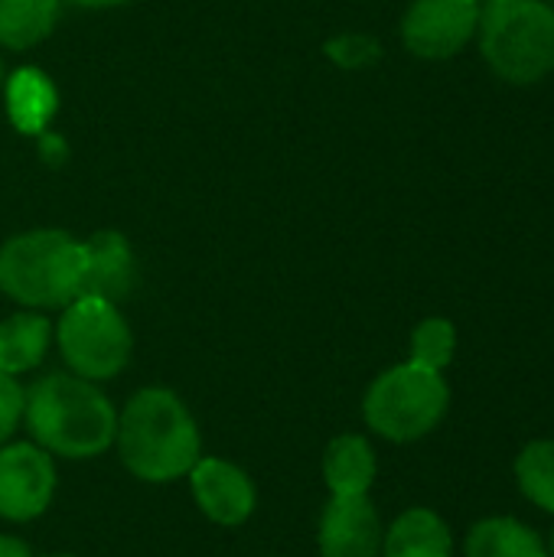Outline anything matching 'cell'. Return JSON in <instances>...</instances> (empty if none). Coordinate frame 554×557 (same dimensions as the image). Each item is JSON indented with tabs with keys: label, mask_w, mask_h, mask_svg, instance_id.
Returning <instances> with one entry per match:
<instances>
[{
	"label": "cell",
	"mask_w": 554,
	"mask_h": 557,
	"mask_svg": "<svg viewBox=\"0 0 554 557\" xmlns=\"http://www.w3.org/2000/svg\"><path fill=\"white\" fill-rule=\"evenodd\" d=\"M114 444L121 463L144 483L183 480L202 457L199 428L170 388H140L118 414Z\"/></svg>",
	"instance_id": "1"
},
{
	"label": "cell",
	"mask_w": 554,
	"mask_h": 557,
	"mask_svg": "<svg viewBox=\"0 0 554 557\" xmlns=\"http://www.w3.org/2000/svg\"><path fill=\"white\" fill-rule=\"evenodd\" d=\"M23 421L33 441L56 457H101L118 434V411L88 379L52 372L29 385Z\"/></svg>",
	"instance_id": "2"
},
{
	"label": "cell",
	"mask_w": 554,
	"mask_h": 557,
	"mask_svg": "<svg viewBox=\"0 0 554 557\" xmlns=\"http://www.w3.org/2000/svg\"><path fill=\"white\" fill-rule=\"evenodd\" d=\"M82 242L59 228H33L0 245V290L26 310H56L82 297Z\"/></svg>",
	"instance_id": "3"
},
{
	"label": "cell",
	"mask_w": 554,
	"mask_h": 557,
	"mask_svg": "<svg viewBox=\"0 0 554 557\" xmlns=\"http://www.w3.org/2000/svg\"><path fill=\"white\" fill-rule=\"evenodd\" d=\"M480 52L509 85H535L554 72V7L545 0H487Z\"/></svg>",
	"instance_id": "4"
},
{
	"label": "cell",
	"mask_w": 554,
	"mask_h": 557,
	"mask_svg": "<svg viewBox=\"0 0 554 557\" xmlns=\"http://www.w3.org/2000/svg\"><path fill=\"white\" fill-rule=\"evenodd\" d=\"M447 405H451V388L441 379V372L405 362L382 372L369 385L362 414L379 437L392 444H411L428 437L444 421Z\"/></svg>",
	"instance_id": "5"
},
{
	"label": "cell",
	"mask_w": 554,
	"mask_h": 557,
	"mask_svg": "<svg viewBox=\"0 0 554 557\" xmlns=\"http://www.w3.org/2000/svg\"><path fill=\"white\" fill-rule=\"evenodd\" d=\"M56 343L72 375L88 382L121 375L134 349L124 313L118 310V304L101 297H75L69 307H62Z\"/></svg>",
	"instance_id": "6"
},
{
	"label": "cell",
	"mask_w": 554,
	"mask_h": 557,
	"mask_svg": "<svg viewBox=\"0 0 554 557\" xmlns=\"http://www.w3.org/2000/svg\"><path fill=\"white\" fill-rule=\"evenodd\" d=\"M56 496V463L39 444L0 447V519L33 522Z\"/></svg>",
	"instance_id": "7"
},
{
	"label": "cell",
	"mask_w": 554,
	"mask_h": 557,
	"mask_svg": "<svg viewBox=\"0 0 554 557\" xmlns=\"http://www.w3.org/2000/svg\"><path fill=\"white\" fill-rule=\"evenodd\" d=\"M480 23V0H415L402 20V39L418 59L457 55Z\"/></svg>",
	"instance_id": "8"
},
{
	"label": "cell",
	"mask_w": 554,
	"mask_h": 557,
	"mask_svg": "<svg viewBox=\"0 0 554 557\" xmlns=\"http://www.w3.org/2000/svg\"><path fill=\"white\" fill-rule=\"evenodd\" d=\"M382 522L369 496H333L320 516L317 545L323 557H379Z\"/></svg>",
	"instance_id": "9"
},
{
	"label": "cell",
	"mask_w": 554,
	"mask_h": 557,
	"mask_svg": "<svg viewBox=\"0 0 554 557\" xmlns=\"http://www.w3.org/2000/svg\"><path fill=\"white\" fill-rule=\"evenodd\" d=\"M193 499L216 525H242L255 512V483L222 457H199L189 470Z\"/></svg>",
	"instance_id": "10"
},
{
	"label": "cell",
	"mask_w": 554,
	"mask_h": 557,
	"mask_svg": "<svg viewBox=\"0 0 554 557\" xmlns=\"http://www.w3.org/2000/svg\"><path fill=\"white\" fill-rule=\"evenodd\" d=\"M82 297H101L111 304L131 297L137 284V261L121 232H95L88 242H82Z\"/></svg>",
	"instance_id": "11"
},
{
	"label": "cell",
	"mask_w": 554,
	"mask_h": 557,
	"mask_svg": "<svg viewBox=\"0 0 554 557\" xmlns=\"http://www.w3.org/2000/svg\"><path fill=\"white\" fill-rule=\"evenodd\" d=\"M3 104H7L10 124L20 134L39 137L42 131H49V121L59 111V91H56V82L42 69L23 65L3 82Z\"/></svg>",
	"instance_id": "12"
},
{
	"label": "cell",
	"mask_w": 554,
	"mask_h": 557,
	"mask_svg": "<svg viewBox=\"0 0 554 557\" xmlns=\"http://www.w3.org/2000/svg\"><path fill=\"white\" fill-rule=\"evenodd\" d=\"M385 557H451L454 535L447 522L431 509L402 512L382 539Z\"/></svg>",
	"instance_id": "13"
},
{
	"label": "cell",
	"mask_w": 554,
	"mask_h": 557,
	"mask_svg": "<svg viewBox=\"0 0 554 557\" xmlns=\"http://www.w3.org/2000/svg\"><path fill=\"white\" fill-rule=\"evenodd\" d=\"M323 480L333 496H369L376 483V450L359 434L333 437L323 454Z\"/></svg>",
	"instance_id": "14"
},
{
	"label": "cell",
	"mask_w": 554,
	"mask_h": 557,
	"mask_svg": "<svg viewBox=\"0 0 554 557\" xmlns=\"http://www.w3.org/2000/svg\"><path fill=\"white\" fill-rule=\"evenodd\" d=\"M52 343V323L42 313H13L0 323V372L23 375L36 369Z\"/></svg>",
	"instance_id": "15"
},
{
	"label": "cell",
	"mask_w": 554,
	"mask_h": 557,
	"mask_svg": "<svg viewBox=\"0 0 554 557\" xmlns=\"http://www.w3.org/2000/svg\"><path fill=\"white\" fill-rule=\"evenodd\" d=\"M62 0H0V46L23 52L52 36Z\"/></svg>",
	"instance_id": "16"
},
{
	"label": "cell",
	"mask_w": 554,
	"mask_h": 557,
	"mask_svg": "<svg viewBox=\"0 0 554 557\" xmlns=\"http://www.w3.org/2000/svg\"><path fill=\"white\" fill-rule=\"evenodd\" d=\"M464 552L467 557H549L545 542L526 522L509 516L477 522L467 535Z\"/></svg>",
	"instance_id": "17"
},
{
	"label": "cell",
	"mask_w": 554,
	"mask_h": 557,
	"mask_svg": "<svg viewBox=\"0 0 554 557\" xmlns=\"http://www.w3.org/2000/svg\"><path fill=\"white\" fill-rule=\"evenodd\" d=\"M516 483L529 503L554 512V441H532L516 457Z\"/></svg>",
	"instance_id": "18"
},
{
	"label": "cell",
	"mask_w": 554,
	"mask_h": 557,
	"mask_svg": "<svg viewBox=\"0 0 554 557\" xmlns=\"http://www.w3.org/2000/svg\"><path fill=\"white\" fill-rule=\"evenodd\" d=\"M457 349V330L444 317H431L415 326L411 333V362L431 372H444Z\"/></svg>",
	"instance_id": "19"
},
{
	"label": "cell",
	"mask_w": 554,
	"mask_h": 557,
	"mask_svg": "<svg viewBox=\"0 0 554 557\" xmlns=\"http://www.w3.org/2000/svg\"><path fill=\"white\" fill-rule=\"evenodd\" d=\"M26 411V388L16 382V375L0 372V447L16 434Z\"/></svg>",
	"instance_id": "20"
},
{
	"label": "cell",
	"mask_w": 554,
	"mask_h": 557,
	"mask_svg": "<svg viewBox=\"0 0 554 557\" xmlns=\"http://www.w3.org/2000/svg\"><path fill=\"white\" fill-rule=\"evenodd\" d=\"M327 55L340 65H366L379 55V46L366 36H340L327 46Z\"/></svg>",
	"instance_id": "21"
},
{
	"label": "cell",
	"mask_w": 554,
	"mask_h": 557,
	"mask_svg": "<svg viewBox=\"0 0 554 557\" xmlns=\"http://www.w3.org/2000/svg\"><path fill=\"white\" fill-rule=\"evenodd\" d=\"M36 140H39V157H46V163H62V160L69 157V150H65V140H62L59 134H52V131H42Z\"/></svg>",
	"instance_id": "22"
},
{
	"label": "cell",
	"mask_w": 554,
	"mask_h": 557,
	"mask_svg": "<svg viewBox=\"0 0 554 557\" xmlns=\"http://www.w3.org/2000/svg\"><path fill=\"white\" fill-rule=\"evenodd\" d=\"M0 557H33L29 545L13 539V535H0Z\"/></svg>",
	"instance_id": "23"
},
{
	"label": "cell",
	"mask_w": 554,
	"mask_h": 557,
	"mask_svg": "<svg viewBox=\"0 0 554 557\" xmlns=\"http://www.w3.org/2000/svg\"><path fill=\"white\" fill-rule=\"evenodd\" d=\"M62 3H72V7H82V10H111V7H124V3H134V0H62Z\"/></svg>",
	"instance_id": "24"
},
{
	"label": "cell",
	"mask_w": 554,
	"mask_h": 557,
	"mask_svg": "<svg viewBox=\"0 0 554 557\" xmlns=\"http://www.w3.org/2000/svg\"><path fill=\"white\" fill-rule=\"evenodd\" d=\"M549 557H554V529H552V542H549Z\"/></svg>",
	"instance_id": "25"
},
{
	"label": "cell",
	"mask_w": 554,
	"mask_h": 557,
	"mask_svg": "<svg viewBox=\"0 0 554 557\" xmlns=\"http://www.w3.org/2000/svg\"><path fill=\"white\" fill-rule=\"evenodd\" d=\"M3 82H7V78H3V62H0V91H3Z\"/></svg>",
	"instance_id": "26"
},
{
	"label": "cell",
	"mask_w": 554,
	"mask_h": 557,
	"mask_svg": "<svg viewBox=\"0 0 554 557\" xmlns=\"http://www.w3.org/2000/svg\"><path fill=\"white\" fill-rule=\"evenodd\" d=\"M49 557H72V555H49Z\"/></svg>",
	"instance_id": "27"
},
{
	"label": "cell",
	"mask_w": 554,
	"mask_h": 557,
	"mask_svg": "<svg viewBox=\"0 0 554 557\" xmlns=\"http://www.w3.org/2000/svg\"><path fill=\"white\" fill-rule=\"evenodd\" d=\"M545 3H552V7H554V0H545Z\"/></svg>",
	"instance_id": "28"
}]
</instances>
